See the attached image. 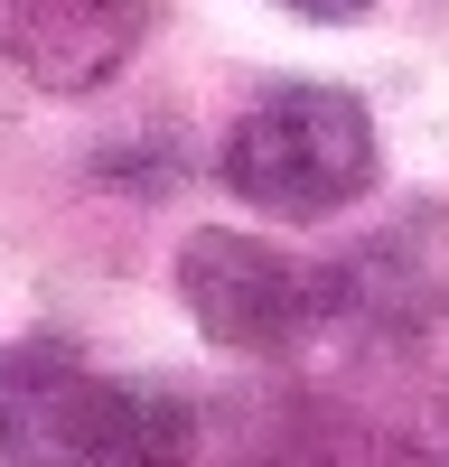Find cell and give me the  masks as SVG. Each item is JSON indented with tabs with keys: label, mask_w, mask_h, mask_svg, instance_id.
I'll use <instances>...</instances> for the list:
<instances>
[{
	"label": "cell",
	"mask_w": 449,
	"mask_h": 467,
	"mask_svg": "<svg viewBox=\"0 0 449 467\" xmlns=\"http://www.w3.org/2000/svg\"><path fill=\"white\" fill-rule=\"evenodd\" d=\"M0 467H197L178 393L112 383L66 337L0 346Z\"/></svg>",
	"instance_id": "obj_1"
},
{
	"label": "cell",
	"mask_w": 449,
	"mask_h": 467,
	"mask_svg": "<svg viewBox=\"0 0 449 467\" xmlns=\"http://www.w3.org/2000/svg\"><path fill=\"white\" fill-rule=\"evenodd\" d=\"M224 187L262 215H328L374 187V122L337 85H272L224 131Z\"/></svg>",
	"instance_id": "obj_2"
},
{
	"label": "cell",
	"mask_w": 449,
	"mask_h": 467,
	"mask_svg": "<svg viewBox=\"0 0 449 467\" xmlns=\"http://www.w3.org/2000/svg\"><path fill=\"white\" fill-rule=\"evenodd\" d=\"M178 299L215 346L235 356H290L299 337H318L337 318V271L299 262L262 234H235V224H206L178 244Z\"/></svg>",
	"instance_id": "obj_3"
},
{
	"label": "cell",
	"mask_w": 449,
	"mask_h": 467,
	"mask_svg": "<svg viewBox=\"0 0 449 467\" xmlns=\"http://www.w3.org/2000/svg\"><path fill=\"white\" fill-rule=\"evenodd\" d=\"M337 318L365 337H431L449 327V206H402L337 262Z\"/></svg>",
	"instance_id": "obj_4"
},
{
	"label": "cell",
	"mask_w": 449,
	"mask_h": 467,
	"mask_svg": "<svg viewBox=\"0 0 449 467\" xmlns=\"http://www.w3.org/2000/svg\"><path fill=\"white\" fill-rule=\"evenodd\" d=\"M150 37V0H0V66L47 94H94Z\"/></svg>",
	"instance_id": "obj_5"
},
{
	"label": "cell",
	"mask_w": 449,
	"mask_h": 467,
	"mask_svg": "<svg viewBox=\"0 0 449 467\" xmlns=\"http://www.w3.org/2000/svg\"><path fill=\"white\" fill-rule=\"evenodd\" d=\"M281 10H299V19H365L374 0H281Z\"/></svg>",
	"instance_id": "obj_6"
}]
</instances>
